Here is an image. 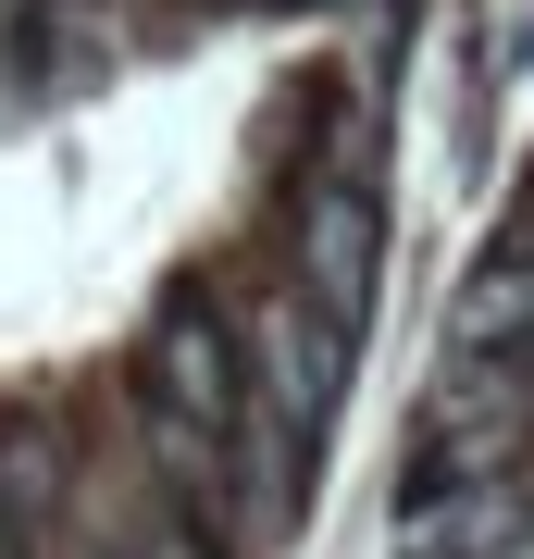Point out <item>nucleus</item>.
I'll return each instance as SVG.
<instances>
[{
	"mask_svg": "<svg viewBox=\"0 0 534 559\" xmlns=\"http://www.w3.org/2000/svg\"><path fill=\"white\" fill-rule=\"evenodd\" d=\"M150 559H199V547H187V535H162V547H150Z\"/></svg>",
	"mask_w": 534,
	"mask_h": 559,
	"instance_id": "obj_1",
	"label": "nucleus"
}]
</instances>
